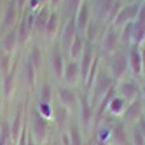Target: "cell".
Listing matches in <instances>:
<instances>
[{
    "label": "cell",
    "mask_w": 145,
    "mask_h": 145,
    "mask_svg": "<svg viewBox=\"0 0 145 145\" xmlns=\"http://www.w3.org/2000/svg\"><path fill=\"white\" fill-rule=\"evenodd\" d=\"M14 79H16V68L12 67L9 70V74L2 80V89H4V98H11L14 95Z\"/></svg>",
    "instance_id": "cell-8"
},
{
    "label": "cell",
    "mask_w": 145,
    "mask_h": 145,
    "mask_svg": "<svg viewBox=\"0 0 145 145\" xmlns=\"http://www.w3.org/2000/svg\"><path fill=\"white\" fill-rule=\"evenodd\" d=\"M108 65H110V70H112V75L116 79H119L124 72H126L128 59H126V56H124V53H114Z\"/></svg>",
    "instance_id": "cell-4"
},
{
    "label": "cell",
    "mask_w": 145,
    "mask_h": 145,
    "mask_svg": "<svg viewBox=\"0 0 145 145\" xmlns=\"http://www.w3.org/2000/svg\"><path fill=\"white\" fill-rule=\"evenodd\" d=\"M58 96H59V103L63 107H72L74 103L77 101L75 95H74V91H72L70 88H58Z\"/></svg>",
    "instance_id": "cell-9"
},
{
    "label": "cell",
    "mask_w": 145,
    "mask_h": 145,
    "mask_svg": "<svg viewBox=\"0 0 145 145\" xmlns=\"http://www.w3.org/2000/svg\"><path fill=\"white\" fill-rule=\"evenodd\" d=\"M49 11L44 7L42 11H40L35 18H33V32L35 33H40V32H44L46 30V25H47V19H49Z\"/></svg>",
    "instance_id": "cell-10"
},
{
    "label": "cell",
    "mask_w": 145,
    "mask_h": 145,
    "mask_svg": "<svg viewBox=\"0 0 145 145\" xmlns=\"http://www.w3.org/2000/svg\"><path fill=\"white\" fill-rule=\"evenodd\" d=\"M133 37H135V42H142L143 40V37H145V23H140V21H137V23H133Z\"/></svg>",
    "instance_id": "cell-29"
},
{
    "label": "cell",
    "mask_w": 145,
    "mask_h": 145,
    "mask_svg": "<svg viewBox=\"0 0 145 145\" xmlns=\"http://www.w3.org/2000/svg\"><path fill=\"white\" fill-rule=\"evenodd\" d=\"M79 74H80L79 65L75 63V61H70V63L65 67V70H63L65 82H67V84H74V82L77 80V75H79Z\"/></svg>",
    "instance_id": "cell-11"
},
{
    "label": "cell",
    "mask_w": 145,
    "mask_h": 145,
    "mask_svg": "<svg viewBox=\"0 0 145 145\" xmlns=\"http://www.w3.org/2000/svg\"><path fill=\"white\" fill-rule=\"evenodd\" d=\"M28 61L32 63L37 70H39V67H40V49L39 47H33L32 51H30V54H28Z\"/></svg>",
    "instance_id": "cell-32"
},
{
    "label": "cell",
    "mask_w": 145,
    "mask_h": 145,
    "mask_svg": "<svg viewBox=\"0 0 145 145\" xmlns=\"http://www.w3.org/2000/svg\"><path fill=\"white\" fill-rule=\"evenodd\" d=\"M110 137L116 143H126V133H124L122 122H117L116 126H112V135Z\"/></svg>",
    "instance_id": "cell-20"
},
{
    "label": "cell",
    "mask_w": 145,
    "mask_h": 145,
    "mask_svg": "<svg viewBox=\"0 0 145 145\" xmlns=\"http://www.w3.org/2000/svg\"><path fill=\"white\" fill-rule=\"evenodd\" d=\"M14 21H16V0H11L5 9V14H4V23H2V28L5 32H9L12 26H14Z\"/></svg>",
    "instance_id": "cell-7"
},
{
    "label": "cell",
    "mask_w": 145,
    "mask_h": 145,
    "mask_svg": "<svg viewBox=\"0 0 145 145\" xmlns=\"http://www.w3.org/2000/svg\"><path fill=\"white\" fill-rule=\"evenodd\" d=\"M110 7H112V0H96V14L100 18L108 16Z\"/></svg>",
    "instance_id": "cell-26"
},
{
    "label": "cell",
    "mask_w": 145,
    "mask_h": 145,
    "mask_svg": "<svg viewBox=\"0 0 145 145\" xmlns=\"http://www.w3.org/2000/svg\"><path fill=\"white\" fill-rule=\"evenodd\" d=\"M35 72H37V68L26 59L25 61V77H26V82L30 88H35Z\"/></svg>",
    "instance_id": "cell-25"
},
{
    "label": "cell",
    "mask_w": 145,
    "mask_h": 145,
    "mask_svg": "<svg viewBox=\"0 0 145 145\" xmlns=\"http://www.w3.org/2000/svg\"><path fill=\"white\" fill-rule=\"evenodd\" d=\"M30 131H32V137H33L37 142H40V145H42V142H44L46 137H47V122H46V117H44L39 110L33 112Z\"/></svg>",
    "instance_id": "cell-1"
},
{
    "label": "cell",
    "mask_w": 145,
    "mask_h": 145,
    "mask_svg": "<svg viewBox=\"0 0 145 145\" xmlns=\"http://www.w3.org/2000/svg\"><path fill=\"white\" fill-rule=\"evenodd\" d=\"M40 101H46V103L51 101V86H49V84H44V86H42V93H40Z\"/></svg>",
    "instance_id": "cell-36"
},
{
    "label": "cell",
    "mask_w": 145,
    "mask_h": 145,
    "mask_svg": "<svg viewBox=\"0 0 145 145\" xmlns=\"http://www.w3.org/2000/svg\"><path fill=\"white\" fill-rule=\"evenodd\" d=\"M88 18H89V7H88V4H82L79 9V16L75 19V26L79 30H84L88 25Z\"/></svg>",
    "instance_id": "cell-17"
},
{
    "label": "cell",
    "mask_w": 145,
    "mask_h": 145,
    "mask_svg": "<svg viewBox=\"0 0 145 145\" xmlns=\"http://www.w3.org/2000/svg\"><path fill=\"white\" fill-rule=\"evenodd\" d=\"M53 114H54V121L58 124V128H65V124H67V117H68V108L63 107L59 103V105L53 107Z\"/></svg>",
    "instance_id": "cell-13"
},
{
    "label": "cell",
    "mask_w": 145,
    "mask_h": 145,
    "mask_svg": "<svg viewBox=\"0 0 145 145\" xmlns=\"http://www.w3.org/2000/svg\"><path fill=\"white\" fill-rule=\"evenodd\" d=\"M129 61H131V68L135 74H140V70H142V56H140V51L137 47H133L131 49V53H129Z\"/></svg>",
    "instance_id": "cell-21"
},
{
    "label": "cell",
    "mask_w": 145,
    "mask_h": 145,
    "mask_svg": "<svg viewBox=\"0 0 145 145\" xmlns=\"http://www.w3.org/2000/svg\"><path fill=\"white\" fill-rule=\"evenodd\" d=\"M116 44H117V33H116V30L110 28L107 35H105V40H103V51L105 53H110V51L116 49Z\"/></svg>",
    "instance_id": "cell-16"
},
{
    "label": "cell",
    "mask_w": 145,
    "mask_h": 145,
    "mask_svg": "<svg viewBox=\"0 0 145 145\" xmlns=\"http://www.w3.org/2000/svg\"><path fill=\"white\" fill-rule=\"evenodd\" d=\"M2 51L7 54H12L14 53V49L18 46V32L12 28V30H9V32H5V35L2 37Z\"/></svg>",
    "instance_id": "cell-5"
},
{
    "label": "cell",
    "mask_w": 145,
    "mask_h": 145,
    "mask_svg": "<svg viewBox=\"0 0 145 145\" xmlns=\"http://www.w3.org/2000/svg\"><path fill=\"white\" fill-rule=\"evenodd\" d=\"M11 68H12V65H11V54L0 51V74H2V77H5Z\"/></svg>",
    "instance_id": "cell-22"
},
{
    "label": "cell",
    "mask_w": 145,
    "mask_h": 145,
    "mask_svg": "<svg viewBox=\"0 0 145 145\" xmlns=\"http://www.w3.org/2000/svg\"><path fill=\"white\" fill-rule=\"evenodd\" d=\"M54 145H56V143H54Z\"/></svg>",
    "instance_id": "cell-42"
},
{
    "label": "cell",
    "mask_w": 145,
    "mask_h": 145,
    "mask_svg": "<svg viewBox=\"0 0 145 145\" xmlns=\"http://www.w3.org/2000/svg\"><path fill=\"white\" fill-rule=\"evenodd\" d=\"M0 105H2V98H0Z\"/></svg>",
    "instance_id": "cell-40"
},
{
    "label": "cell",
    "mask_w": 145,
    "mask_h": 145,
    "mask_svg": "<svg viewBox=\"0 0 145 145\" xmlns=\"http://www.w3.org/2000/svg\"><path fill=\"white\" fill-rule=\"evenodd\" d=\"M56 26H58V16L56 14H51L49 16V19H47V25H46V35L49 37V39H53V35H54V32H56Z\"/></svg>",
    "instance_id": "cell-28"
},
{
    "label": "cell",
    "mask_w": 145,
    "mask_h": 145,
    "mask_svg": "<svg viewBox=\"0 0 145 145\" xmlns=\"http://www.w3.org/2000/svg\"><path fill=\"white\" fill-rule=\"evenodd\" d=\"M135 96H137V86H135L133 82L124 84L122 89H121V98H124V100H133Z\"/></svg>",
    "instance_id": "cell-27"
},
{
    "label": "cell",
    "mask_w": 145,
    "mask_h": 145,
    "mask_svg": "<svg viewBox=\"0 0 145 145\" xmlns=\"http://www.w3.org/2000/svg\"><path fill=\"white\" fill-rule=\"evenodd\" d=\"M0 5H2V0H0Z\"/></svg>",
    "instance_id": "cell-41"
},
{
    "label": "cell",
    "mask_w": 145,
    "mask_h": 145,
    "mask_svg": "<svg viewBox=\"0 0 145 145\" xmlns=\"http://www.w3.org/2000/svg\"><path fill=\"white\" fill-rule=\"evenodd\" d=\"M26 145H35V140H33V138H28V140H26Z\"/></svg>",
    "instance_id": "cell-38"
},
{
    "label": "cell",
    "mask_w": 145,
    "mask_h": 145,
    "mask_svg": "<svg viewBox=\"0 0 145 145\" xmlns=\"http://www.w3.org/2000/svg\"><path fill=\"white\" fill-rule=\"evenodd\" d=\"M80 49H82V40H80V37H79V35H75V39L72 40V44H70V47H68L72 58H77V56H79V53H80Z\"/></svg>",
    "instance_id": "cell-30"
},
{
    "label": "cell",
    "mask_w": 145,
    "mask_h": 145,
    "mask_svg": "<svg viewBox=\"0 0 145 145\" xmlns=\"http://www.w3.org/2000/svg\"><path fill=\"white\" fill-rule=\"evenodd\" d=\"M93 54H91V47L88 46L86 51H84V56H82V63H80V75L82 79H88V74H89V68H91V63H93Z\"/></svg>",
    "instance_id": "cell-14"
},
{
    "label": "cell",
    "mask_w": 145,
    "mask_h": 145,
    "mask_svg": "<svg viewBox=\"0 0 145 145\" xmlns=\"http://www.w3.org/2000/svg\"><path fill=\"white\" fill-rule=\"evenodd\" d=\"M0 145H9V124L5 121L0 122Z\"/></svg>",
    "instance_id": "cell-31"
},
{
    "label": "cell",
    "mask_w": 145,
    "mask_h": 145,
    "mask_svg": "<svg viewBox=\"0 0 145 145\" xmlns=\"http://www.w3.org/2000/svg\"><path fill=\"white\" fill-rule=\"evenodd\" d=\"M80 4V0H70V9H74V7H77Z\"/></svg>",
    "instance_id": "cell-37"
},
{
    "label": "cell",
    "mask_w": 145,
    "mask_h": 145,
    "mask_svg": "<svg viewBox=\"0 0 145 145\" xmlns=\"http://www.w3.org/2000/svg\"><path fill=\"white\" fill-rule=\"evenodd\" d=\"M58 2H59V0H53V4H58Z\"/></svg>",
    "instance_id": "cell-39"
},
{
    "label": "cell",
    "mask_w": 145,
    "mask_h": 145,
    "mask_svg": "<svg viewBox=\"0 0 145 145\" xmlns=\"http://www.w3.org/2000/svg\"><path fill=\"white\" fill-rule=\"evenodd\" d=\"M75 19H70V21L67 23V28H65V33H63V44L67 46V47H70V44H72V40L75 39Z\"/></svg>",
    "instance_id": "cell-18"
},
{
    "label": "cell",
    "mask_w": 145,
    "mask_h": 145,
    "mask_svg": "<svg viewBox=\"0 0 145 145\" xmlns=\"http://www.w3.org/2000/svg\"><path fill=\"white\" fill-rule=\"evenodd\" d=\"M25 126V119H23V105L19 103L18 108H16V114H14V117L11 121V124H9V143H14L18 142L19 138V133H21Z\"/></svg>",
    "instance_id": "cell-2"
},
{
    "label": "cell",
    "mask_w": 145,
    "mask_h": 145,
    "mask_svg": "<svg viewBox=\"0 0 145 145\" xmlns=\"http://www.w3.org/2000/svg\"><path fill=\"white\" fill-rule=\"evenodd\" d=\"M124 98H121V96H117V98H112V105H110V112L112 114H119L122 108H124Z\"/></svg>",
    "instance_id": "cell-34"
},
{
    "label": "cell",
    "mask_w": 145,
    "mask_h": 145,
    "mask_svg": "<svg viewBox=\"0 0 145 145\" xmlns=\"http://www.w3.org/2000/svg\"><path fill=\"white\" fill-rule=\"evenodd\" d=\"M95 89H96V91H95V100H93V101L96 103V101L110 89V77H108L107 74H100L98 79H96V88H95Z\"/></svg>",
    "instance_id": "cell-6"
},
{
    "label": "cell",
    "mask_w": 145,
    "mask_h": 145,
    "mask_svg": "<svg viewBox=\"0 0 145 145\" xmlns=\"http://www.w3.org/2000/svg\"><path fill=\"white\" fill-rule=\"evenodd\" d=\"M140 114H142V103L140 101H135V103H131V105L126 108V112H124V121L131 122L137 117H140Z\"/></svg>",
    "instance_id": "cell-15"
},
{
    "label": "cell",
    "mask_w": 145,
    "mask_h": 145,
    "mask_svg": "<svg viewBox=\"0 0 145 145\" xmlns=\"http://www.w3.org/2000/svg\"><path fill=\"white\" fill-rule=\"evenodd\" d=\"M70 145H82V137H80V128L79 124L72 122L70 124Z\"/></svg>",
    "instance_id": "cell-24"
},
{
    "label": "cell",
    "mask_w": 145,
    "mask_h": 145,
    "mask_svg": "<svg viewBox=\"0 0 145 145\" xmlns=\"http://www.w3.org/2000/svg\"><path fill=\"white\" fill-rule=\"evenodd\" d=\"M80 116H82V122L84 124H89L91 122V116H93V110H91V105L86 98L80 100Z\"/></svg>",
    "instance_id": "cell-23"
},
{
    "label": "cell",
    "mask_w": 145,
    "mask_h": 145,
    "mask_svg": "<svg viewBox=\"0 0 145 145\" xmlns=\"http://www.w3.org/2000/svg\"><path fill=\"white\" fill-rule=\"evenodd\" d=\"M39 112L42 114L44 117H51V116H53V108H51L49 103H46V101H40L39 103Z\"/></svg>",
    "instance_id": "cell-35"
},
{
    "label": "cell",
    "mask_w": 145,
    "mask_h": 145,
    "mask_svg": "<svg viewBox=\"0 0 145 145\" xmlns=\"http://www.w3.org/2000/svg\"><path fill=\"white\" fill-rule=\"evenodd\" d=\"M137 12H138V7L137 5H129V7H126V9H121L119 11V14L116 16L117 18V25H122V23H129L131 19L137 16Z\"/></svg>",
    "instance_id": "cell-12"
},
{
    "label": "cell",
    "mask_w": 145,
    "mask_h": 145,
    "mask_svg": "<svg viewBox=\"0 0 145 145\" xmlns=\"http://www.w3.org/2000/svg\"><path fill=\"white\" fill-rule=\"evenodd\" d=\"M16 32H18V44L25 46L30 33L33 32V16L32 14H25V18L21 19V23H19Z\"/></svg>",
    "instance_id": "cell-3"
},
{
    "label": "cell",
    "mask_w": 145,
    "mask_h": 145,
    "mask_svg": "<svg viewBox=\"0 0 145 145\" xmlns=\"http://www.w3.org/2000/svg\"><path fill=\"white\" fill-rule=\"evenodd\" d=\"M51 63H53V70H54V74H56L58 77L63 75L65 67H63V58H61V53H59V51H54V53H53V56H51Z\"/></svg>",
    "instance_id": "cell-19"
},
{
    "label": "cell",
    "mask_w": 145,
    "mask_h": 145,
    "mask_svg": "<svg viewBox=\"0 0 145 145\" xmlns=\"http://www.w3.org/2000/svg\"><path fill=\"white\" fill-rule=\"evenodd\" d=\"M145 135L142 133V128L140 126H135L133 129V145H145Z\"/></svg>",
    "instance_id": "cell-33"
}]
</instances>
